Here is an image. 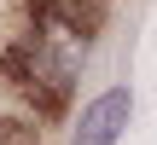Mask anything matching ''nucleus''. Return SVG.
Instances as JSON below:
<instances>
[{"mask_svg":"<svg viewBox=\"0 0 157 145\" xmlns=\"http://www.w3.org/2000/svg\"><path fill=\"white\" fill-rule=\"evenodd\" d=\"M128 116H134L128 87L99 93V99L82 110V122H76V145H117V139H122V128H128Z\"/></svg>","mask_w":157,"mask_h":145,"instance_id":"nucleus-1","label":"nucleus"},{"mask_svg":"<svg viewBox=\"0 0 157 145\" xmlns=\"http://www.w3.org/2000/svg\"><path fill=\"white\" fill-rule=\"evenodd\" d=\"M35 12H41V0H0V64L23 46V35L35 29Z\"/></svg>","mask_w":157,"mask_h":145,"instance_id":"nucleus-2","label":"nucleus"}]
</instances>
